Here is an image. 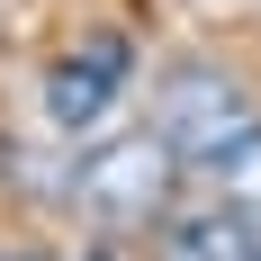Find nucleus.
Returning a JSON list of instances; mask_svg holds the SVG:
<instances>
[{"label":"nucleus","mask_w":261,"mask_h":261,"mask_svg":"<svg viewBox=\"0 0 261 261\" xmlns=\"http://www.w3.org/2000/svg\"><path fill=\"white\" fill-rule=\"evenodd\" d=\"M216 189H225V207H234L243 225H261V135H252V144H234V153L216 162Z\"/></svg>","instance_id":"5"},{"label":"nucleus","mask_w":261,"mask_h":261,"mask_svg":"<svg viewBox=\"0 0 261 261\" xmlns=\"http://www.w3.org/2000/svg\"><path fill=\"white\" fill-rule=\"evenodd\" d=\"M9 261H45V252H9Z\"/></svg>","instance_id":"6"},{"label":"nucleus","mask_w":261,"mask_h":261,"mask_svg":"<svg viewBox=\"0 0 261 261\" xmlns=\"http://www.w3.org/2000/svg\"><path fill=\"white\" fill-rule=\"evenodd\" d=\"M171 180H180V153H171L153 126L144 135H108L99 153L72 162V198L90 216H108V225H153V216L171 207Z\"/></svg>","instance_id":"2"},{"label":"nucleus","mask_w":261,"mask_h":261,"mask_svg":"<svg viewBox=\"0 0 261 261\" xmlns=\"http://www.w3.org/2000/svg\"><path fill=\"white\" fill-rule=\"evenodd\" d=\"M252 261H261V252H252Z\"/></svg>","instance_id":"8"},{"label":"nucleus","mask_w":261,"mask_h":261,"mask_svg":"<svg viewBox=\"0 0 261 261\" xmlns=\"http://www.w3.org/2000/svg\"><path fill=\"white\" fill-rule=\"evenodd\" d=\"M261 234L243 225L234 207H189V216H162V261H252Z\"/></svg>","instance_id":"4"},{"label":"nucleus","mask_w":261,"mask_h":261,"mask_svg":"<svg viewBox=\"0 0 261 261\" xmlns=\"http://www.w3.org/2000/svg\"><path fill=\"white\" fill-rule=\"evenodd\" d=\"M117 81H126V36H90L81 54H63V63L45 72V117L63 135L99 126L108 108H117Z\"/></svg>","instance_id":"3"},{"label":"nucleus","mask_w":261,"mask_h":261,"mask_svg":"<svg viewBox=\"0 0 261 261\" xmlns=\"http://www.w3.org/2000/svg\"><path fill=\"white\" fill-rule=\"evenodd\" d=\"M153 135H162L180 162L216 171L234 144H252V135H261V108H252V90H243V81L207 72V63H189V72H171V81L153 90Z\"/></svg>","instance_id":"1"},{"label":"nucleus","mask_w":261,"mask_h":261,"mask_svg":"<svg viewBox=\"0 0 261 261\" xmlns=\"http://www.w3.org/2000/svg\"><path fill=\"white\" fill-rule=\"evenodd\" d=\"M0 171H9V144H0Z\"/></svg>","instance_id":"7"}]
</instances>
